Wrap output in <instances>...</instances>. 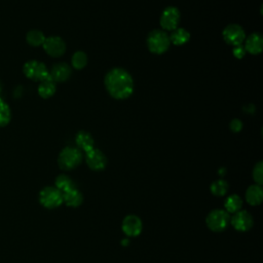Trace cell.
Wrapping results in <instances>:
<instances>
[{"label": "cell", "mask_w": 263, "mask_h": 263, "mask_svg": "<svg viewBox=\"0 0 263 263\" xmlns=\"http://www.w3.org/2000/svg\"><path fill=\"white\" fill-rule=\"evenodd\" d=\"M105 88L116 100H124L134 92V80L132 75L122 68H113L105 76Z\"/></svg>", "instance_id": "6da1fadb"}, {"label": "cell", "mask_w": 263, "mask_h": 263, "mask_svg": "<svg viewBox=\"0 0 263 263\" xmlns=\"http://www.w3.org/2000/svg\"><path fill=\"white\" fill-rule=\"evenodd\" d=\"M171 45L168 34L162 29H154L147 36V47L155 54L164 53Z\"/></svg>", "instance_id": "7a4b0ae2"}, {"label": "cell", "mask_w": 263, "mask_h": 263, "mask_svg": "<svg viewBox=\"0 0 263 263\" xmlns=\"http://www.w3.org/2000/svg\"><path fill=\"white\" fill-rule=\"evenodd\" d=\"M82 161V152L77 147H65L59 154L58 164L64 171H71L77 167Z\"/></svg>", "instance_id": "3957f363"}, {"label": "cell", "mask_w": 263, "mask_h": 263, "mask_svg": "<svg viewBox=\"0 0 263 263\" xmlns=\"http://www.w3.org/2000/svg\"><path fill=\"white\" fill-rule=\"evenodd\" d=\"M206 226L214 232H220L227 228L230 223V215L222 209L211 211L205 218Z\"/></svg>", "instance_id": "277c9868"}, {"label": "cell", "mask_w": 263, "mask_h": 263, "mask_svg": "<svg viewBox=\"0 0 263 263\" xmlns=\"http://www.w3.org/2000/svg\"><path fill=\"white\" fill-rule=\"evenodd\" d=\"M39 201L46 209H55L63 203V193L55 187H44L39 193Z\"/></svg>", "instance_id": "5b68a950"}, {"label": "cell", "mask_w": 263, "mask_h": 263, "mask_svg": "<svg viewBox=\"0 0 263 263\" xmlns=\"http://www.w3.org/2000/svg\"><path fill=\"white\" fill-rule=\"evenodd\" d=\"M23 72L28 78L39 82L46 79L49 76V71L46 68V66L43 63L36 60L28 61L24 65Z\"/></svg>", "instance_id": "8992f818"}, {"label": "cell", "mask_w": 263, "mask_h": 263, "mask_svg": "<svg viewBox=\"0 0 263 263\" xmlns=\"http://www.w3.org/2000/svg\"><path fill=\"white\" fill-rule=\"evenodd\" d=\"M181 18L180 10L175 6H167L163 9L159 23L163 31H173L178 28Z\"/></svg>", "instance_id": "52a82bcc"}, {"label": "cell", "mask_w": 263, "mask_h": 263, "mask_svg": "<svg viewBox=\"0 0 263 263\" xmlns=\"http://www.w3.org/2000/svg\"><path fill=\"white\" fill-rule=\"evenodd\" d=\"M223 39L229 45H241L246 39V33L241 26L237 24H230L226 26L222 32Z\"/></svg>", "instance_id": "ba28073f"}, {"label": "cell", "mask_w": 263, "mask_h": 263, "mask_svg": "<svg viewBox=\"0 0 263 263\" xmlns=\"http://www.w3.org/2000/svg\"><path fill=\"white\" fill-rule=\"evenodd\" d=\"M42 46L45 52L52 58L62 57L67 48L66 42L60 36H49L45 38Z\"/></svg>", "instance_id": "9c48e42d"}, {"label": "cell", "mask_w": 263, "mask_h": 263, "mask_svg": "<svg viewBox=\"0 0 263 263\" xmlns=\"http://www.w3.org/2000/svg\"><path fill=\"white\" fill-rule=\"evenodd\" d=\"M229 224H231L235 230L240 232H246L253 227L254 221H253V217L249 212L239 210L238 212L232 215V217L230 218Z\"/></svg>", "instance_id": "30bf717a"}, {"label": "cell", "mask_w": 263, "mask_h": 263, "mask_svg": "<svg viewBox=\"0 0 263 263\" xmlns=\"http://www.w3.org/2000/svg\"><path fill=\"white\" fill-rule=\"evenodd\" d=\"M85 162L92 171H102L106 167L108 159L100 149H91L85 152Z\"/></svg>", "instance_id": "8fae6325"}, {"label": "cell", "mask_w": 263, "mask_h": 263, "mask_svg": "<svg viewBox=\"0 0 263 263\" xmlns=\"http://www.w3.org/2000/svg\"><path fill=\"white\" fill-rule=\"evenodd\" d=\"M121 229L126 236L136 237L142 232V220L136 215H127L122 220Z\"/></svg>", "instance_id": "7c38bea8"}, {"label": "cell", "mask_w": 263, "mask_h": 263, "mask_svg": "<svg viewBox=\"0 0 263 263\" xmlns=\"http://www.w3.org/2000/svg\"><path fill=\"white\" fill-rule=\"evenodd\" d=\"M71 74H72V69L66 63H57L51 67L49 71V76L55 83L64 82L68 80Z\"/></svg>", "instance_id": "4fadbf2b"}, {"label": "cell", "mask_w": 263, "mask_h": 263, "mask_svg": "<svg viewBox=\"0 0 263 263\" xmlns=\"http://www.w3.org/2000/svg\"><path fill=\"white\" fill-rule=\"evenodd\" d=\"M243 47L246 52L251 54H259L263 49V38L259 33H252L248 37H246L243 41Z\"/></svg>", "instance_id": "5bb4252c"}, {"label": "cell", "mask_w": 263, "mask_h": 263, "mask_svg": "<svg viewBox=\"0 0 263 263\" xmlns=\"http://www.w3.org/2000/svg\"><path fill=\"white\" fill-rule=\"evenodd\" d=\"M75 143L80 151L87 152L95 148V141L92 136L85 130H80L75 136Z\"/></svg>", "instance_id": "9a60e30c"}, {"label": "cell", "mask_w": 263, "mask_h": 263, "mask_svg": "<svg viewBox=\"0 0 263 263\" xmlns=\"http://www.w3.org/2000/svg\"><path fill=\"white\" fill-rule=\"evenodd\" d=\"M246 200L250 205H259L263 199V190L261 185L253 184L246 191Z\"/></svg>", "instance_id": "2e32d148"}, {"label": "cell", "mask_w": 263, "mask_h": 263, "mask_svg": "<svg viewBox=\"0 0 263 263\" xmlns=\"http://www.w3.org/2000/svg\"><path fill=\"white\" fill-rule=\"evenodd\" d=\"M83 201L82 193L75 187L63 193V202L70 208H77Z\"/></svg>", "instance_id": "e0dca14e"}, {"label": "cell", "mask_w": 263, "mask_h": 263, "mask_svg": "<svg viewBox=\"0 0 263 263\" xmlns=\"http://www.w3.org/2000/svg\"><path fill=\"white\" fill-rule=\"evenodd\" d=\"M57 90L55 82L51 79L50 76H48L46 79L40 81V84L38 86V93L43 99H48L54 95Z\"/></svg>", "instance_id": "ac0fdd59"}, {"label": "cell", "mask_w": 263, "mask_h": 263, "mask_svg": "<svg viewBox=\"0 0 263 263\" xmlns=\"http://www.w3.org/2000/svg\"><path fill=\"white\" fill-rule=\"evenodd\" d=\"M170 36V41L174 45H183L190 39V33L184 28H176L172 31Z\"/></svg>", "instance_id": "d6986e66"}, {"label": "cell", "mask_w": 263, "mask_h": 263, "mask_svg": "<svg viewBox=\"0 0 263 263\" xmlns=\"http://www.w3.org/2000/svg\"><path fill=\"white\" fill-rule=\"evenodd\" d=\"M242 206V200L237 194H230L226 197L224 201L225 211L228 214H234L238 212Z\"/></svg>", "instance_id": "ffe728a7"}, {"label": "cell", "mask_w": 263, "mask_h": 263, "mask_svg": "<svg viewBox=\"0 0 263 263\" xmlns=\"http://www.w3.org/2000/svg\"><path fill=\"white\" fill-rule=\"evenodd\" d=\"M54 187L57 189H59L62 193L72 189L75 187L74 185V182L73 180L67 176V175H60L55 178V181H54Z\"/></svg>", "instance_id": "44dd1931"}, {"label": "cell", "mask_w": 263, "mask_h": 263, "mask_svg": "<svg viewBox=\"0 0 263 263\" xmlns=\"http://www.w3.org/2000/svg\"><path fill=\"white\" fill-rule=\"evenodd\" d=\"M44 34L39 30H31L26 35V40L31 46H40L45 40Z\"/></svg>", "instance_id": "7402d4cb"}, {"label": "cell", "mask_w": 263, "mask_h": 263, "mask_svg": "<svg viewBox=\"0 0 263 263\" xmlns=\"http://www.w3.org/2000/svg\"><path fill=\"white\" fill-rule=\"evenodd\" d=\"M87 61H88V59H87L86 53L82 50H78L73 53V55L71 58V65L74 69L81 70L87 65Z\"/></svg>", "instance_id": "603a6c76"}, {"label": "cell", "mask_w": 263, "mask_h": 263, "mask_svg": "<svg viewBox=\"0 0 263 263\" xmlns=\"http://www.w3.org/2000/svg\"><path fill=\"white\" fill-rule=\"evenodd\" d=\"M228 187H229V185L225 180L219 179V180L214 181L211 184L210 190H211L212 194L215 196H224L228 191Z\"/></svg>", "instance_id": "cb8c5ba5"}, {"label": "cell", "mask_w": 263, "mask_h": 263, "mask_svg": "<svg viewBox=\"0 0 263 263\" xmlns=\"http://www.w3.org/2000/svg\"><path fill=\"white\" fill-rule=\"evenodd\" d=\"M11 118V113L9 106L2 100L0 99V126H5L8 124Z\"/></svg>", "instance_id": "d4e9b609"}, {"label": "cell", "mask_w": 263, "mask_h": 263, "mask_svg": "<svg viewBox=\"0 0 263 263\" xmlns=\"http://www.w3.org/2000/svg\"><path fill=\"white\" fill-rule=\"evenodd\" d=\"M253 179L255 181V184L262 185L263 183V163L262 161H259L258 163L255 164L252 173Z\"/></svg>", "instance_id": "484cf974"}, {"label": "cell", "mask_w": 263, "mask_h": 263, "mask_svg": "<svg viewBox=\"0 0 263 263\" xmlns=\"http://www.w3.org/2000/svg\"><path fill=\"white\" fill-rule=\"evenodd\" d=\"M229 127H230V129H231L232 132L238 133V132H240L241 128H242V122H241L239 119L234 118V119H232V120L230 121Z\"/></svg>", "instance_id": "4316f807"}, {"label": "cell", "mask_w": 263, "mask_h": 263, "mask_svg": "<svg viewBox=\"0 0 263 263\" xmlns=\"http://www.w3.org/2000/svg\"><path fill=\"white\" fill-rule=\"evenodd\" d=\"M232 52H233V55H234L236 59H241V58H243L245 54H246V49H245V47L242 46V44H241V45H236V46H233Z\"/></svg>", "instance_id": "83f0119b"}, {"label": "cell", "mask_w": 263, "mask_h": 263, "mask_svg": "<svg viewBox=\"0 0 263 263\" xmlns=\"http://www.w3.org/2000/svg\"><path fill=\"white\" fill-rule=\"evenodd\" d=\"M128 243H129L128 238H124V239H122V240H121V245H122L123 247H126Z\"/></svg>", "instance_id": "f1b7e54d"}]
</instances>
